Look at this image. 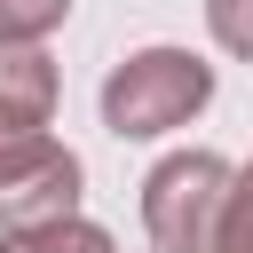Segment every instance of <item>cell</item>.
<instances>
[{"instance_id": "6", "label": "cell", "mask_w": 253, "mask_h": 253, "mask_svg": "<svg viewBox=\"0 0 253 253\" xmlns=\"http://www.w3.org/2000/svg\"><path fill=\"white\" fill-rule=\"evenodd\" d=\"M213 253H253V158H245V166H229L221 221H213Z\"/></svg>"}, {"instance_id": "1", "label": "cell", "mask_w": 253, "mask_h": 253, "mask_svg": "<svg viewBox=\"0 0 253 253\" xmlns=\"http://www.w3.org/2000/svg\"><path fill=\"white\" fill-rule=\"evenodd\" d=\"M206 103H213V63L190 55V47H134V55L111 63V79H103V126H111L119 142L174 134V126H190Z\"/></svg>"}, {"instance_id": "4", "label": "cell", "mask_w": 253, "mask_h": 253, "mask_svg": "<svg viewBox=\"0 0 253 253\" xmlns=\"http://www.w3.org/2000/svg\"><path fill=\"white\" fill-rule=\"evenodd\" d=\"M79 158L47 134V142H32L8 174H0V229H40V221H63V213H79Z\"/></svg>"}, {"instance_id": "2", "label": "cell", "mask_w": 253, "mask_h": 253, "mask_svg": "<svg viewBox=\"0 0 253 253\" xmlns=\"http://www.w3.org/2000/svg\"><path fill=\"white\" fill-rule=\"evenodd\" d=\"M221 190H229V158H213V150L158 158L150 182H142V229H150V245L158 253H213Z\"/></svg>"}, {"instance_id": "8", "label": "cell", "mask_w": 253, "mask_h": 253, "mask_svg": "<svg viewBox=\"0 0 253 253\" xmlns=\"http://www.w3.org/2000/svg\"><path fill=\"white\" fill-rule=\"evenodd\" d=\"M206 32H213V47L253 63V0H206Z\"/></svg>"}, {"instance_id": "3", "label": "cell", "mask_w": 253, "mask_h": 253, "mask_svg": "<svg viewBox=\"0 0 253 253\" xmlns=\"http://www.w3.org/2000/svg\"><path fill=\"white\" fill-rule=\"evenodd\" d=\"M55 63H47V47L40 40H0V174L32 150V142H47V119H55Z\"/></svg>"}, {"instance_id": "7", "label": "cell", "mask_w": 253, "mask_h": 253, "mask_svg": "<svg viewBox=\"0 0 253 253\" xmlns=\"http://www.w3.org/2000/svg\"><path fill=\"white\" fill-rule=\"evenodd\" d=\"M71 16V0H0V40H47Z\"/></svg>"}, {"instance_id": "9", "label": "cell", "mask_w": 253, "mask_h": 253, "mask_svg": "<svg viewBox=\"0 0 253 253\" xmlns=\"http://www.w3.org/2000/svg\"><path fill=\"white\" fill-rule=\"evenodd\" d=\"M0 253H16V237H8V229H0Z\"/></svg>"}, {"instance_id": "5", "label": "cell", "mask_w": 253, "mask_h": 253, "mask_svg": "<svg viewBox=\"0 0 253 253\" xmlns=\"http://www.w3.org/2000/svg\"><path fill=\"white\" fill-rule=\"evenodd\" d=\"M8 237H16V253H119L111 229L87 221V213H63V221H40V229H8Z\"/></svg>"}]
</instances>
